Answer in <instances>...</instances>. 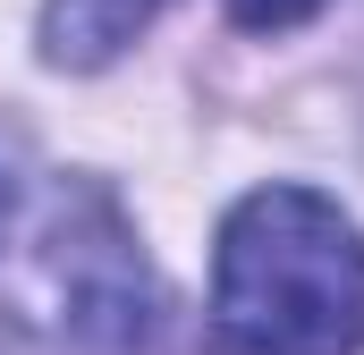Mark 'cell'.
Instances as JSON below:
<instances>
[{
  "mask_svg": "<svg viewBox=\"0 0 364 355\" xmlns=\"http://www.w3.org/2000/svg\"><path fill=\"white\" fill-rule=\"evenodd\" d=\"M220 355H356L364 347V229L314 186H255L212 254Z\"/></svg>",
  "mask_w": 364,
  "mask_h": 355,
  "instance_id": "1",
  "label": "cell"
},
{
  "mask_svg": "<svg viewBox=\"0 0 364 355\" xmlns=\"http://www.w3.org/2000/svg\"><path fill=\"white\" fill-rule=\"evenodd\" d=\"M170 0H51L43 9V60H60V68H102V60H119L153 17H161Z\"/></svg>",
  "mask_w": 364,
  "mask_h": 355,
  "instance_id": "2",
  "label": "cell"
},
{
  "mask_svg": "<svg viewBox=\"0 0 364 355\" xmlns=\"http://www.w3.org/2000/svg\"><path fill=\"white\" fill-rule=\"evenodd\" d=\"M237 9V26H255V34H288V26H305L322 0H229Z\"/></svg>",
  "mask_w": 364,
  "mask_h": 355,
  "instance_id": "3",
  "label": "cell"
}]
</instances>
